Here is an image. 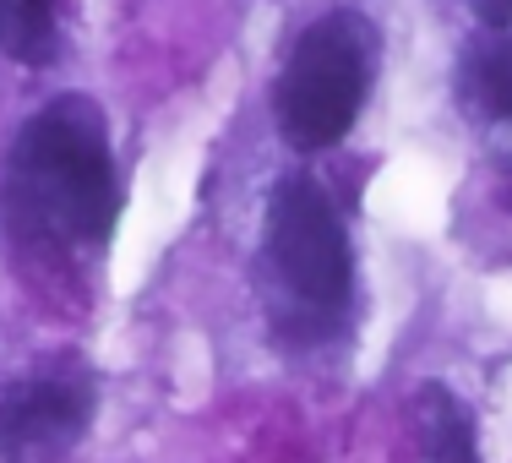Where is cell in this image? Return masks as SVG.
Returning <instances> with one entry per match:
<instances>
[{"instance_id":"cell-1","label":"cell","mask_w":512,"mask_h":463,"mask_svg":"<svg viewBox=\"0 0 512 463\" xmlns=\"http://www.w3.org/2000/svg\"><path fill=\"white\" fill-rule=\"evenodd\" d=\"M0 207L11 229L50 246H88L115 229L120 180L99 104L55 99L17 131L6 153Z\"/></svg>"},{"instance_id":"cell-9","label":"cell","mask_w":512,"mask_h":463,"mask_svg":"<svg viewBox=\"0 0 512 463\" xmlns=\"http://www.w3.org/2000/svg\"><path fill=\"white\" fill-rule=\"evenodd\" d=\"M502 207H507V213H512V191H502Z\"/></svg>"},{"instance_id":"cell-6","label":"cell","mask_w":512,"mask_h":463,"mask_svg":"<svg viewBox=\"0 0 512 463\" xmlns=\"http://www.w3.org/2000/svg\"><path fill=\"white\" fill-rule=\"evenodd\" d=\"M463 82V104L480 109L485 120H502L512 126V33H485L463 50L458 66Z\"/></svg>"},{"instance_id":"cell-5","label":"cell","mask_w":512,"mask_h":463,"mask_svg":"<svg viewBox=\"0 0 512 463\" xmlns=\"http://www.w3.org/2000/svg\"><path fill=\"white\" fill-rule=\"evenodd\" d=\"M409 463H480L469 409L442 382H425L409 398Z\"/></svg>"},{"instance_id":"cell-7","label":"cell","mask_w":512,"mask_h":463,"mask_svg":"<svg viewBox=\"0 0 512 463\" xmlns=\"http://www.w3.org/2000/svg\"><path fill=\"white\" fill-rule=\"evenodd\" d=\"M60 44V0H0V50L22 66H50Z\"/></svg>"},{"instance_id":"cell-8","label":"cell","mask_w":512,"mask_h":463,"mask_svg":"<svg viewBox=\"0 0 512 463\" xmlns=\"http://www.w3.org/2000/svg\"><path fill=\"white\" fill-rule=\"evenodd\" d=\"M469 11L485 22L491 33H507L512 28V0H469Z\"/></svg>"},{"instance_id":"cell-4","label":"cell","mask_w":512,"mask_h":463,"mask_svg":"<svg viewBox=\"0 0 512 463\" xmlns=\"http://www.w3.org/2000/svg\"><path fill=\"white\" fill-rule=\"evenodd\" d=\"M93 425V393L71 376H22L0 393V463H60Z\"/></svg>"},{"instance_id":"cell-3","label":"cell","mask_w":512,"mask_h":463,"mask_svg":"<svg viewBox=\"0 0 512 463\" xmlns=\"http://www.w3.org/2000/svg\"><path fill=\"white\" fill-rule=\"evenodd\" d=\"M267 262H273L284 295L306 316L333 322L344 311L355 262H349L344 218L316 180L306 175L278 180L273 202H267Z\"/></svg>"},{"instance_id":"cell-2","label":"cell","mask_w":512,"mask_h":463,"mask_svg":"<svg viewBox=\"0 0 512 463\" xmlns=\"http://www.w3.org/2000/svg\"><path fill=\"white\" fill-rule=\"evenodd\" d=\"M376 77V28L360 11H327L295 39L278 77V131L289 148L322 153L344 142Z\"/></svg>"}]
</instances>
